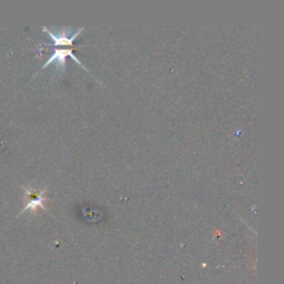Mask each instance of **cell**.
<instances>
[{
  "label": "cell",
  "instance_id": "cell-1",
  "mask_svg": "<svg viewBox=\"0 0 284 284\" xmlns=\"http://www.w3.org/2000/svg\"><path fill=\"white\" fill-rule=\"evenodd\" d=\"M21 188L24 191V208L21 210V212L19 213V216L26 212L27 210H31L34 213H36L39 209L47 210L45 205L48 200V198L46 197L47 188L28 189L23 186H21Z\"/></svg>",
  "mask_w": 284,
  "mask_h": 284
},
{
  "label": "cell",
  "instance_id": "cell-2",
  "mask_svg": "<svg viewBox=\"0 0 284 284\" xmlns=\"http://www.w3.org/2000/svg\"><path fill=\"white\" fill-rule=\"evenodd\" d=\"M43 31H47L48 35L53 38L55 42V46H70L72 45V41L81 34V29H73V28H62V29H56L54 33L50 31L48 28L42 27Z\"/></svg>",
  "mask_w": 284,
  "mask_h": 284
},
{
  "label": "cell",
  "instance_id": "cell-3",
  "mask_svg": "<svg viewBox=\"0 0 284 284\" xmlns=\"http://www.w3.org/2000/svg\"><path fill=\"white\" fill-rule=\"evenodd\" d=\"M71 57V58L77 62L78 65L80 66H83L81 65V62L75 58L74 55L72 54V50L71 49H56L53 56L50 57L49 60L46 62L45 65H43V67L41 69H45L46 67H48L49 65H51V64H56V67L58 70H65V68H66V57ZM84 67V66H83Z\"/></svg>",
  "mask_w": 284,
  "mask_h": 284
}]
</instances>
